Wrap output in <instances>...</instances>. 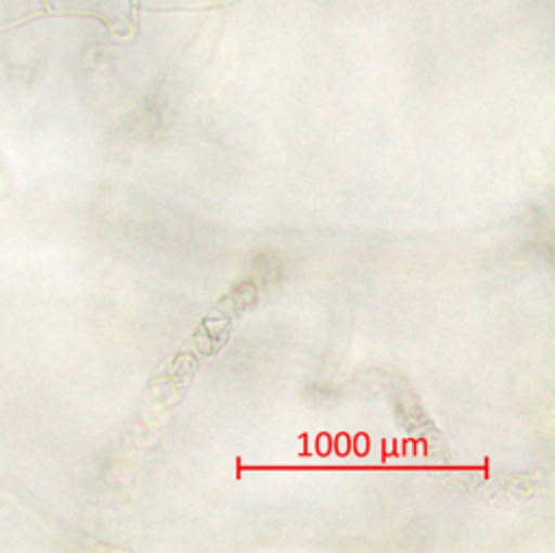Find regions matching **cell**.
I'll return each mask as SVG.
<instances>
[{"instance_id": "obj_1", "label": "cell", "mask_w": 555, "mask_h": 553, "mask_svg": "<svg viewBox=\"0 0 555 553\" xmlns=\"http://www.w3.org/2000/svg\"><path fill=\"white\" fill-rule=\"evenodd\" d=\"M238 0H137L145 11H206L232 7Z\"/></svg>"}]
</instances>
